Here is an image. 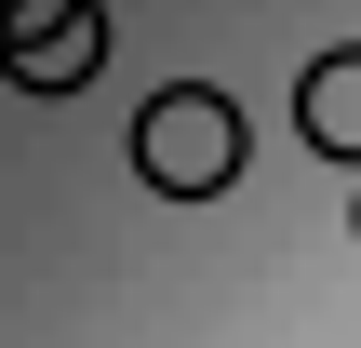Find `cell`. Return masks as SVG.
<instances>
[{
	"mask_svg": "<svg viewBox=\"0 0 361 348\" xmlns=\"http://www.w3.org/2000/svg\"><path fill=\"white\" fill-rule=\"evenodd\" d=\"M295 134H308L322 161L361 174V40H348V54H308V80H295Z\"/></svg>",
	"mask_w": 361,
	"mask_h": 348,
	"instance_id": "3",
	"label": "cell"
},
{
	"mask_svg": "<svg viewBox=\"0 0 361 348\" xmlns=\"http://www.w3.org/2000/svg\"><path fill=\"white\" fill-rule=\"evenodd\" d=\"M94 67H107V13L94 0H40V13L0 27V80L13 94H80Z\"/></svg>",
	"mask_w": 361,
	"mask_h": 348,
	"instance_id": "2",
	"label": "cell"
},
{
	"mask_svg": "<svg viewBox=\"0 0 361 348\" xmlns=\"http://www.w3.org/2000/svg\"><path fill=\"white\" fill-rule=\"evenodd\" d=\"M348 228H361V201H348Z\"/></svg>",
	"mask_w": 361,
	"mask_h": 348,
	"instance_id": "5",
	"label": "cell"
},
{
	"mask_svg": "<svg viewBox=\"0 0 361 348\" xmlns=\"http://www.w3.org/2000/svg\"><path fill=\"white\" fill-rule=\"evenodd\" d=\"M13 13H40V0H0V27H13Z\"/></svg>",
	"mask_w": 361,
	"mask_h": 348,
	"instance_id": "4",
	"label": "cell"
},
{
	"mask_svg": "<svg viewBox=\"0 0 361 348\" xmlns=\"http://www.w3.org/2000/svg\"><path fill=\"white\" fill-rule=\"evenodd\" d=\"M241 107L214 94V80H161L147 107H134V174L161 188V201H228L241 188Z\"/></svg>",
	"mask_w": 361,
	"mask_h": 348,
	"instance_id": "1",
	"label": "cell"
}]
</instances>
